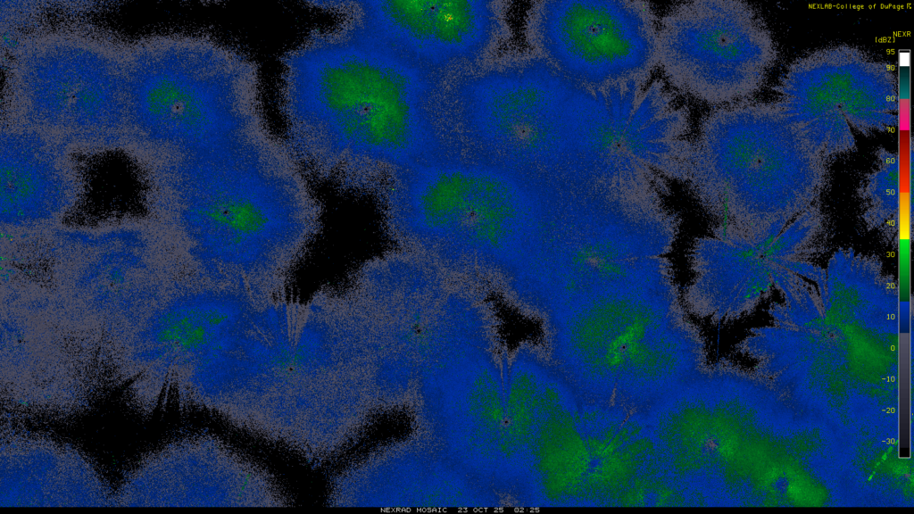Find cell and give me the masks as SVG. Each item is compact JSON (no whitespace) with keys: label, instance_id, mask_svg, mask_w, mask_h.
<instances>
[{"label":"cell","instance_id":"3","mask_svg":"<svg viewBox=\"0 0 914 514\" xmlns=\"http://www.w3.org/2000/svg\"><path fill=\"white\" fill-rule=\"evenodd\" d=\"M11 70L14 123L64 145L128 143L124 51L79 35L25 43Z\"/></svg>","mask_w":914,"mask_h":514},{"label":"cell","instance_id":"2","mask_svg":"<svg viewBox=\"0 0 914 514\" xmlns=\"http://www.w3.org/2000/svg\"><path fill=\"white\" fill-rule=\"evenodd\" d=\"M128 143L180 158L268 128L260 73L244 52L208 36H173L124 50Z\"/></svg>","mask_w":914,"mask_h":514},{"label":"cell","instance_id":"8","mask_svg":"<svg viewBox=\"0 0 914 514\" xmlns=\"http://www.w3.org/2000/svg\"><path fill=\"white\" fill-rule=\"evenodd\" d=\"M539 388L532 372H518L509 388L500 448L506 456L518 453L528 443L537 414Z\"/></svg>","mask_w":914,"mask_h":514},{"label":"cell","instance_id":"7","mask_svg":"<svg viewBox=\"0 0 914 514\" xmlns=\"http://www.w3.org/2000/svg\"><path fill=\"white\" fill-rule=\"evenodd\" d=\"M66 145L12 123L2 130V212L24 219L45 214L73 193Z\"/></svg>","mask_w":914,"mask_h":514},{"label":"cell","instance_id":"1","mask_svg":"<svg viewBox=\"0 0 914 514\" xmlns=\"http://www.w3.org/2000/svg\"><path fill=\"white\" fill-rule=\"evenodd\" d=\"M280 80L282 140L295 160L323 173L453 156L440 110L445 79L345 21L312 30L287 52Z\"/></svg>","mask_w":914,"mask_h":514},{"label":"cell","instance_id":"9","mask_svg":"<svg viewBox=\"0 0 914 514\" xmlns=\"http://www.w3.org/2000/svg\"><path fill=\"white\" fill-rule=\"evenodd\" d=\"M472 407L480 422L487 428L500 427L501 429L504 409L497 385L489 375L484 374L478 377L472 399Z\"/></svg>","mask_w":914,"mask_h":514},{"label":"cell","instance_id":"4","mask_svg":"<svg viewBox=\"0 0 914 514\" xmlns=\"http://www.w3.org/2000/svg\"><path fill=\"white\" fill-rule=\"evenodd\" d=\"M659 19L639 0H547L536 4L531 40L541 56L582 85L652 79Z\"/></svg>","mask_w":914,"mask_h":514},{"label":"cell","instance_id":"5","mask_svg":"<svg viewBox=\"0 0 914 514\" xmlns=\"http://www.w3.org/2000/svg\"><path fill=\"white\" fill-rule=\"evenodd\" d=\"M315 7L337 14L372 43L445 79L485 59L503 21L486 0L323 1Z\"/></svg>","mask_w":914,"mask_h":514},{"label":"cell","instance_id":"6","mask_svg":"<svg viewBox=\"0 0 914 514\" xmlns=\"http://www.w3.org/2000/svg\"><path fill=\"white\" fill-rule=\"evenodd\" d=\"M730 2L686 1L659 20L657 62L677 91L708 104L735 95L743 75V33Z\"/></svg>","mask_w":914,"mask_h":514}]
</instances>
